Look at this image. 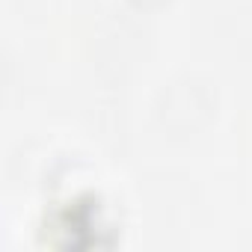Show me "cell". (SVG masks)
Segmentation results:
<instances>
[{
  "mask_svg": "<svg viewBox=\"0 0 252 252\" xmlns=\"http://www.w3.org/2000/svg\"><path fill=\"white\" fill-rule=\"evenodd\" d=\"M45 240L57 249H101L113 243V225L107 222L98 196L86 193L51 211Z\"/></svg>",
  "mask_w": 252,
  "mask_h": 252,
  "instance_id": "1",
  "label": "cell"
}]
</instances>
